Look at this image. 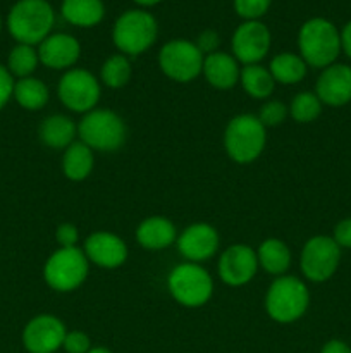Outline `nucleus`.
Listing matches in <instances>:
<instances>
[{
	"label": "nucleus",
	"instance_id": "nucleus-13",
	"mask_svg": "<svg viewBox=\"0 0 351 353\" xmlns=\"http://www.w3.org/2000/svg\"><path fill=\"white\" fill-rule=\"evenodd\" d=\"M67 334L65 324L52 314L33 317L23 330V347L28 353H55Z\"/></svg>",
	"mask_w": 351,
	"mask_h": 353
},
{
	"label": "nucleus",
	"instance_id": "nucleus-10",
	"mask_svg": "<svg viewBox=\"0 0 351 353\" xmlns=\"http://www.w3.org/2000/svg\"><path fill=\"white\" fill-rule=\"evenodd\" d=\"M57 93L61 102L72 112L88 114L100 100V83L86 69H69L58 81Z\"/></svg>",
	"mask_w": 351,
	"mask_h": 353
},
{
	"label": "nucleus",
	"instance_id": "nucleus-28",
	"mask_svg": "<svg viewBox=\"0 0 351 353\" xmlns=\"http://www.w3.org/2000/svg\"><path fill=\"white\" fill-rule=\"evenodd\" d=\"M38 64H40V57H38L36 48L31 45L16 43V47L9 52L6 68L12 74V78L23 79L30 78L36 71Z\"/></svg>",
	"mask_w": 351,
	"mask_h": 353
},
{
	"label": "nucleus",
	"instance_id": "nucleus-38",
	"mask_svg": "<svg viewBox=\"0 0 351 353\" xmlns=\"http://www.w3.org/2000/svg\"><path fill=\"white\" fill-rule=\"evenodd\" d=\"M320 353H351V348L341 340H330L322 347Z\"/></svg>",
	"mask_w": 351,
	"mask_h": 353
},
{
	"label": "nucleus",
	"instance_id": "nucleus-9",
	"mask_svg": "<svg viewBox=\"0 0 351 353\" xmlns=\"http://www.w3.org/2000/svg\"><path fill=\"white\" fill-rule=\"evenodd\" d=\"M203 54L196 43L178 38L171 40L158 52V65L167 78L178 83H189L203 71Z\"/></svg>",
	"mask_w": 351,
	"mask_h": 353
},
{
	"label": "nucleus",
	"instance_id": "nucleus-29",
	"mask_svg": "<svg viewBox=\"0 0 351 353\" xmlns=\"http://www.w3.org/2000/svg\"><path fill=\"white\" fill-rule=\"evenodd\" d=\"M131 76H133V68H131V62L127 59V55L124 54L110 55L103 62L102 71H100V78H102L103 85L112 90L126 86L129 83Z\"/></svg>",
	"mask_w": 351,
	"mask_h": 353
},
{
	"label": "nucleus",
	"instance_id": "nucleus-42",
	"mask_svg": "<svg viewBox=\"0 0 351 353\" xmlns=\"http://www.w3.org/2000/svg\"><path fill=\"white\" fill-rule=\"evenodd\" d=\"M0 33H2V17H0Z\"/></svg>",
	"mask_w": 351,
	"mask_h": 353
},
{
	"label": "nucleus",
	"instance_id": "nucleus-18",
	"mask_svg": "<svg viewBox=\"0 0 351 353\" xmlns=\"http://www.w3.org/2000/svg\"><path fill=\"white\" fill-rule=\"evenodd\" d=\"M315 95L330 107H343L351 102V65L332 64L322 69L317 79Z\"/></svg>",
	"mask_w": 351,
	"mask_h": 353
},
{
	"label": "nucleus",
	"instance_id": "nucleus-34",
	"mask_svg": "<svg viewBox=\"0 0 351 353\" xmlns=\"http://www.w3.org/2000/svg\"><path fill=\"white\" fill-rule=\"evenodd\" d=\"M55 240L61 245V248L76 247L79 240L78 228L71 223H62L61 226L57 228V231H55Z\"/></svg>",
	"mask_w": 351,
	"mask_h": 353
},
{
	"label": "nucleus",
	"instance_id": "nucleus-16",
	"mask_svg": "<svg viewBox=\"0 0 351 353\" xmlns=\"http://www.w3.org/2000/svg\"><path fill=\"white\" fill-rule=\"evenodd\" d=\"M81 55V45L72 34L52 33L38 45L40 62L48 69L69 71Z\"/></svg>",
	"mask_w": 351,
	"mask_h": 353
},
{
	"label": "nucleus",
	"instance_id": "nucleus-14",
	"mask_svg": "<svg viewBox=\"0 0 351 353\" xmlns=\"http://www.w3.org/2000/svg\"><path fill=\"white\" fill-rule=\"evenodd\" d=\"M257 271V252L250 245H233L219 259V278L229 286L246 285L255 278Z\"/></svg>",
	"mask_w": 351,
	"mask_h": 353
},
{
	"label": "nucleus",
	"instance_id": "nucleus-21",
	"mask_svg": "<svg viewBox=\"0 0 351 353\" xmlns=\"http://www.w3.org/2000/svg\"><path fill=\"white\" fill-rule=\"evenodd\" d=\"M78 134V124L67 116L62 114H54L41 121L38 128V137L47 147L61 150L67 148L69 145L74 143V138Z\"/></svg>",
	"mask_w": 351,
	"mask_h": 353
},
{
	"label": "nucleus",
	"instance_id": "nucleus-8",
	"mask_svg": "<svg viewBox=\"0 0 351 353\" xmlns=\"http://www.w3.org/2000/svg\"><path fill=\"white\" fill-rule=\"evenodd\" d=\"M89 271V261L78 247L58 248L47 259L43 268L45 283L54 292L69 293L85 283Z\"/></svg>",
	"mask_w": 351,
	"mask_h": 353
},
{
	"label": "nucleus",
	"instance_id": "nucleus-11",
	"mask_svg": "<svg viewBox=\"0 0 351 353\" xmlns=\"http://www.w3.org/2000/svg\"><path fill=\"white\" fill-rule=\"evenodd\" d=\"M341 262V248L330 236L310 238L301 250V272L313 283H323L336 274Z\"/></svg>",
	"mask_w": 351,
	"mask_h": 353
},
{
	"label": "nucleus",
	"instance_id": "nucleus-5",
	"mask_svg": "<svg viewBox=\"0 0 351 353\" xmlns=\"http://www.w3.org/2000/svg\"><path fill=\"white\" fill-rule=\"evenodd\" d=\"M158 24L145 9H129L120 14L112 28V40L124 55H140L157 41Z\"/></svg>",
	"mask_w": 351,
	"mask_h": 353
},
{
	"label": "nucleus",
	"instance_id": "nucleus-27",
	"mask_svg": "<svg viewBox=\"0 0 351 353\" xmlns=\"http://www.w3.org/2000/svg\"><path fill=\"white\" fill-rule=\"evenodd\" d=\"M240 83L244 92L257 100L268 99L275 88V79L272 78L270 71L260 64L244 65L241 69Z\"/></svg>",
	"mask_w": 351,
	"mask_h": 353
},
{
	"label": "nucleus",
	"instance_id": "nucleus-30",
	"mask_svg": "<svg viewBox=\"0 0 351 353\" xmlns=\"http://www.w3.org/2000/svg\"><path fill=\"white\" fill-rule=\"evenodd\" d=\"M322 105L319 97L313 92H301L292 99L291 105H289V114L292 119L299 124L313 123L317 117L322 112Z\"/></svg>",
	"mask_w": 351,
	"mask_h": 353
},
{
	"label": "nucleus",
	"instance_id": "nucleus-40",
	"mask_svg": "<svg viewBox=\"0 0 351 353\" xmlns=\"http://www.w3.org/2000/svg\"><path fill=\"white\" fill-rule=\"evenodd\" d=\"M134 2L141 7H153L157 6V3H160L162 0H134Z\"/></svg>",
	"mask_w": 351,
	"mask_h": 353
},
{
	"label": "nucleus",
	"instance_id": "nucleus-15",
	"mask_svg": "<svg viewBox=\"0 0 351 353\" xmlns=\"http://www.w3.org/2000/svg\"><path fill=\"white\" fill-rule=\"evenodd\" d=\"M178 250L188 262L200 264L209 261L217 254L219 248V233L213 226L205 223H196L186 228L178 236Z\"/></svg>",
	"mask_w": 351,
	"mask_h": 353
},
{
	"label": "nucleus",
	"instance_id": "nucleus-25",
	"mask_svg": "<svg viewBox=\"0 0 351 353\" xmlns=\"http://www.w3.org/2000/svg\"><path fill=\"white\" fill-rule=\"evenodd\" d=\"M306 62L303 61L301 55L292 54V52H281L270 61L268 71L275 83L281 85H296L306 76Z\"/></svg>",
	"mask_w": 351,
	"mask_h": 353
},
{
	"label": "nucleus",
	"instance_id": "nucleus-17",
	"mask_svg": "<svg viewBox=\"0 0 351 353\" xmlns=\"http://www.w3.org/2000/svg\"><path fill=\"white\" fill-rule=\"evenodd\" d=\"M83 252L92 264L103 269L120 268L127 259V247L124 240L109 231H96L89 234Z\"/></svg>",
	"mask_w": 351,
	"mask_h": 353
},
{
	"label": "nucleus",
	"instance_id": "nucleus-23",
	"mask_svg": "<svg viewBox=\"0 0 351 353\" xmlns=\"http://www.w3.org/2000/svg\"><path fill=\"white\" fill-rule=\"evenodd\" d=\"M93 165H95L93 150L81 140L74 141L65 148L64 157H62V172L67 179L76 183L85 181L92 174Z\"/></svg>",
	"mask_w": 351,
	"mask_h": 353
},
{
	"label": "nucleus",
	"instance_id": "nucleus-32",
	"mask_svg": "<svg viewBox=\"0 0 351 353\" xmlns=\"http://www.w3.org/2000/svg\"><path fill=\"white\" fill-rule=\"evenodd\" d=\"M288 114L289 107H286V103L279 102V100H268L267 103L262 105L260 114L257 117L265 128H275L284 123Z\"/></svg>",
	"mask_w": 351,
	"mask_h": 353
},
{
	"label": "nucleus",
	"instance_id": "nucleus-12",
	"mask_svg": "<svg viewBox=\"0 0 351 353\" xmlns=\"http://www.w3.org/2000/svg\"><path fill=\"white\" fill-rule=\"evenodd\" d=\"M272 34L262 21H243L233 34V54L244 65L258 64L267 57Z\"/></svg>",
	"mask_w": 351,
	"mask_h": 353
},
{
	"label": "nucleus",
	"instance_id": "nucleus-3",
	"mask_svg": "<svg viewBox=\"0 0 351 353\" xmlns=\"http://www.w3.org/2000/svg\"><path fill=\"white\" fill-rule=\"evenodd\" d=\"M310 303V292L296 276H279L268 286L265 310L279 324H291L305 316Z\"/></svg>",
	"mask_w": 351,
	"mask_h": 353
},
{
	"label": "nucleus",
	"instance_id": "nucleus-1",
	"mask_svg": "<svg viewBox=\"0 0 351 353\" xmlns=\"http://www.w3.org/2000/svg\"><path fill=\"white\" fill-rule=\"evenodd\" d=\"M55 24L54 7L48 0H17L7 14V30L17 43L40 45Z\"/></svg>",
	"mask_w": 351,
	"mask_h": 353
},
{
	"label": "nucleus",
	"instance_id": "nucleus-37",
	"mask_svg": "<svg viewBox=\"0 0 351 353\" xmlns=\"http://www.w3.org/2000/svg\"><path fill=\"white\" fill-rule=\"evenodd\" d=\"M332 240L336 241L339 248H350L351 250V217H346L336 224Z\"/></svg>",
	"mask_w": 351,
	"mask_h": 353
},
{
	"label": "nucleus",
	"instance_id": "nucleus-24",
	"mask_svg": "<svg viewBox=\"0 0 351 353\" xmlns=\"http://www.w3.org/2000/svg\"><path fill=\"white\" fill-rule=\"evenodd\" d=\"M258 265H262L265 272L274 276H284L291 265V252H289L288 245L277 238H267L262 241L257 252Z\"/></svg>",
	"mask_w": 351,
	"mask_h": 353
},
{
	"label": "nucleus",
	"instance_id": "nucleus-26",
	"mask_svg": "<svg viewBox=\"0 0 351 353\" xmlns=\"http://www.w3.org/2000/svg\"><path fill=\"white\" fill-rule=\"evenodd\" d=\"M12 97L23 109L34 112V110H40L47 105L50 92L41 79L30 76V78L17 79L14 83Z\"/></svg>",
	"mask_w": 351,
	"mask_h": 353
},
{
	"label": "nucleus",
	"instance_id": "nucleus-41",
	"mask_svg": "<svg viewBox=\"0 0 351 353\" xmlns=\"http://www.w3.org/2000/svg\"><path fill=\"white\" fill-rule=\"evenodd\" d=\"M88 353H112V350H109V348L105 347H92V350Z\"/></svg>",
	"mask_w": 351,
	"mask_h": 353
},
{
	"label": "nucleus",
	"instance_id": "nucleus-33",
	"mask_svg": "<svg viewBox=\"0 0 351 353\" xmlns=\"http://www.w3.org/2000/svg\"><path fill=\"white\" fill-rule=\"evenodd\" d=\"M62 348L67 353H88L92 350V340L83 331H67Z\"/></svg>",
	"mask_w": 351,
	"mask_h": 353
},
{
	"label": "nucleus",
	"instance_id": "nucleus-20",
	"mask_svg": "<svg viewBox=\"0 0 351 353\" xmlns=\"http://www.w3.org/2000/svg\"><path fill=\"white\" fill-rule=\"evenodd\" d=\"M136 240L147 250H164L178 240V231L174 223L167 217L151 216L140 223Z\"/></svg>",
	"mask_w": 351,
	"mask_h": 353
},
{
	"label": "nucleus",
	"instance_id": "nucleus-19",
	"mask_svg": "<svg viewBox=\"0 0 351 353\" xmlns=\"http://www.w3.org/2000/svg\"><path fill=\"white\" fill-rule=\"evenodd\" d=\"M203 76L210 86L217 90H231L240 83L241 69L234 55L213 52L203 59Z\"/></svg>",
	"mask_w": 351,
	"mask_h": 353
},
{
	"label": "nucleus",
	"instance_id": "nucleus-2",
	"mask_svg": "<svg viewBox=\"0 0 351 353\" xmlns=\"http://www.w3.org/2000/svg\"><path fill=\"white\" fill-rule=\"evenodd\" d=\"M298 47L306 65L326 69L339 57L341 31L326 17H312L299 28Z\"/></svg>",
	"mask_w": 351,
	"mask_h": 353
},
{
	"label": "nucleus",
	"instance_id": "nucleus-31",
	"mask_svg": "<svg viewBox=\"0 0 351 353\" xmlns=\"http://www.w3.org/2000/svg\"><path fill=\"white\" fill-rule=\"evenodd\" d=\"M270 6L272 0H234V10L244 21H260Z\"/></svg>",
	"mask_w": 351,
	"mask_h": 353
},
{
	"label": "nucleus",
	"instance_id": "nucleus-35",
	"mask_svg": "<svg viewBox=\"0 0 351 353\" xmlns=\"http://www.w3.org/2000/svg\"><path fill=\"white\" fill-rule=\"evenodd\" d=\"M195 43L203 55H210L213 54V52H217V48H219L220 45V38L219 34H217V31L205 30L198 34Z\"/></svg>",
	"mask_w": 351,
	"mask_h": 353
},
{
	"label": "nucleus",
	"instance_id": "nucleus-4",
	"mask_svg": "<svg viewBox=\"0 0 351 353\" xmlns=\"http://www.w3.org/2000/svg\"><path fill=\"white\" fill-rule=\"evenodd\" d=\"M267 143V128L253 114H240L227 123L224 131V147L227 155L237 164L257 161Z\"/></svg>",
	"mask_w": 351,
	"mask_h": 353
},
{
	"label": "nucleus",
	"instance_id": "nucleus-6",
	"mask_svg": "<svg viewBox=\"0 0 351 353\" xmlns=\"http://www.w3.org/2000/svg\"><path fill=\"white\" fill-rule=\"evenodd\" d=\"M126 124L110 109H93L78 124L79 140L92 150L116 152L126 141Z\"/></svg>",
	"mask_w": 351,
	"mask_h": 353
},
{
	"label": "nucleus",
	"instance_id": "nucleus-39",
	"mask_svg": "<svg viewBox=\"0 0 351 353\" xmlns=\"http://www.w3.org/2000/svg\"><path fill=\"white\" fill-rule=\"evenodd\" d=\"M341 50L351 59V21L344 24L343 31H341Z\"/></svg>",
	"mask_w": 351,
	"mask_h": 353
},
{
	"label": "nucleus",
	"instance_id": "nucleus-7",
	"mask_svg": "<svg viewBox=\"0 0 351 353\" xmlns=\"http://www.w3.org/2000/svg\"><path fill=\"white\" fill-rule=\"evenodd\" d=\"M172 299L182 307L198 309L203 307L213 293V279L206 269L195 262H184L174 268L167 279Z\"/></svg>",
	"mask_w": 351,
	"mask_h": 353
},
{
	"label": "nucleus",
	"instance_id": "nucleus-36",
	"mask_svg": "<svg viewBox=\"0 0 351 353\" xmlns=\"http://www.w3.org/2000/svg\"><path fill=\"white\" fill-rule=\"evenodd\" d=\"M14 78L9 71H7L6 65L0 64V110L7 105L10 99H12L14 93Z\"/></svg>",
	"mask_w": 351,
	"mask_h": 353
},
{
	"label": "nucleus",
	"instance_id": "nucleus-22",
	"mask_svg": "<svg viewBox=\"0 0 351 353\" xmlns=\"http://www.w3.org/2000/svg\"><path fill=\"white\" fill-rule=\"evenodd\" d=\"M61 14L72 26L93 28L102 23L105 6L102 0H62Z\"/></svg>",
	"mask_w": 351,
	"mask_h": 353
}]
</instances>
